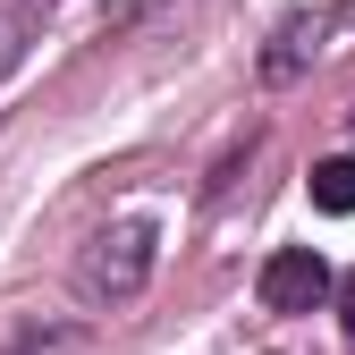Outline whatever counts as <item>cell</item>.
<instances>
[{
	"mask_svg": "<svg viewBox=\"0 0 355 355\" xmlns=\"http://www.w3.org/2000/svg\"><path fill=\"white\" fill-rule=\"evenodd\" d=\"M322 296H330V262L313 245H288V254L262 262V304H271V313H313Z\"/></svg>",
	"mask_w": 355,
	"mask_h": 355,
	"instance_id": "2",
	"label": "cell"
},
{
	"mask_svg": "<svg viewBox=\"0 0 355 355\" xmlns=\"http://www.w3.org/2000/svg\"><path fill=\"white\" fill-rule=\"evenodd\" d=\"M338 313H347V338H355V271L338 279Z\"/></svg>",
	"mask_w": 355,
	"mask_h": 355,
	"instance_id": "4",
	"label": "cell"
},
{
	"mask_svg": "<svg viewBox=\"0 0 355 355\" xmlns=\"http://www.w3.org/2000/svg\"><path fill=\"white\" fill-rule=\"evenodd\" d=\"M313 211H355V161H322L313 169Z\"/></svg>",
	"mask_w": 355,
	"mask_h": 355,
	"instance_id": "3",
	"label": "cell"
},
{
	"mask_svg": "<svg viewBox=\"0 0 355 355\" xmlns=\"http://www.w3.org/2000/svg\"><path fill=\"white\" fill-rule=\"evenodd\" d=\"M144 271H153V229L144 220H110V229L85 237V262H76L85 296H136Z\"/></svg>",
	"mask_w": 355,
	"mask_h": 355,
	"instance_id": "1",
	"label": "cell"
}]
</instances>
